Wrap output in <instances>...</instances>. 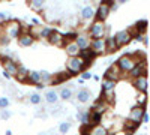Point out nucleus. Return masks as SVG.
<instances>
[{"instance_id": "1", "label": "nucleus", "mask_w": 150, "mask_h": 135, "mask_svg": "<svg viewBox=\"0 0 150 135\" xmlns=\"http://www.w3.org/2000/svg\"><path fill=\"white\" fill-rule=\"evenodd\" d=\"M89 65L86 60L78 54V56H72L66 60V71L71 74V75H78V74Z\"/></svg>"}, {"instance_id": "2", "label": "nucleus", "mask_w": 150, "mask_h": 135, "mask_svg": "<svg viewBox=\"0 0 150 135\" xmlns=\"http://www.w3.org/2000/svg\"><path fill=\"white\" fill-rule=\"evenodd\" d=\"M137 63V60L134 56H122L119 60H117V66L120 68V71L125 74V72H129L132 69V66Z\"/></svg>"}, {"instance_id": "3", "label": "nucleus", "mask_w": 150, "mask_h": 135, "mask_svg": "<svg viewBox=\"0 0 150 135\" xmlns=\"http://www.w3.org/2000/svg\"><path fill=\"white\" fill-rule=\"evenodd\" d=\"M105 24L102 23V21H95L93 24H92V27H90V36L93 39H98V38H104L105 36Z\"/></svg>"}, {"instance_id": "4", "label": "nucleus", "mask_w": 150, "mask_h": 135, "mask_svg": "<svg viewBox=\"0 0 150 135\" xmlns=\"http://www.w3.org/2000/svg\"><path fill=\"white\" fill-rule=\"evenodd\" d=\"M128 74H129V77H132V78H135V77H140V75H146V74H147L146 60H140V62H137Z\"/></svg>"}, {"instance_id": "5", "label": "nucleus", "mask_w": 150, "mask_h": 135, "mask_svg": "<svg viewBox=\"0 0 150 135\" xmlns=\"http://www.w3.org/2000/svg\"><path fill=\"white\" fill-rule=\"evenodd\" d=\"M104 75H105V78H108V80H114V81H117V80L122 78L123 72L120 71V68L117 66V63H111L110 68L105 71Z\"/></svg>"}, {"instance_id": "6", "label": "nucleus", "mask_w": 150, "mask_h": 135, "mask_svg": "<svg viewBox=\"0 0 150 135\" xmlns=\"http://www.w3.org/2000/svg\"><path fill=\"white\" fill-rule=\"evenodd\" d=\"M114 39H116L117 45L122 47V45H126V44H129L132 41V35H131L129 30H120V32H117L114 35Z\"/></svg>"}, {"instance_id": "7", "label": "nucleus", "mask_w": 150, "mask_h": 135, "mask_svg": "<svg viewBox=\"0 0 150 135\" xmlns=\"http://www.w3.org/2000/svg\"><path fill=\"white\" fill-rule=\"evenodd\" d=\"M47 39H48L50 44H53V45H56V47L65 45V36L62 35V33H59L57 30H54V29L51 30V33L47 36Z\"/></svg>"}, {"instance_id": "8", "label": "nucleus", "mask_w": 150, "mask_h": 135, "mask_svg": "<svg viewBox=\"0 0 150 135\" xmlns=\"http://www.w3.org/2000/svg\"><path fill=\"white\" fill-rule=\"evenodd\" d=\"M110 12H111L110 5H107V3H101V5H99V8H98V11H96V20H99V21L107 20L108 15H110Z\"/></svg>"}, {"instance_id": "9", "label": "nucleus", "mask_w": 150, "mask_h": 135, "mask_svg": "<svg viewBox=\"0 0 150 135\" xmlns=\"http://www.w3.org/2000/svg\"><path fill=\"white\" fill-rule=\"evenodd\" d=\"M90 48L96 53V56H98V54H104V53H105V39H102V38L93 39V41L90 42Z\"/></svg>"}, {"instance_id": "10", "label": "nucleus", "mask_w": 150, "mask_h": 135, "mask_svg": "<svg viewBox=\"0 0 150 135\" xmlns=\"http://www.w3.org/2000/svg\"><path fill=\"white\" fill-rule=\"evenodd\" d=\"M5 33L9 36L11 39H14V38H18L20 36V33H21V27H20V24L18 23H11L9 26L5 29Z\"/></svg>"}, {"instance_id": "11", "label": "nucleus", "mask_w": 150, "mask_h": 135, "mask_svg": "<svg viewBox=\"0 0 150 135\" xmlns=\"http://www.w3.org/2000/svg\"><path fill=\"white\" fill-rule=\"evenodd\" d=\"M74 42L78 45L80 50H84V48H89V47H90V38H89L87 35H78V33H77Z\"/></svg>"}, {"instance_id": "12", "label": "nucleus", "mask_w": 150, "mask_h": 135, "mask_svg": "<svg viewBox=\"0 0 150 135\" xmlns=\"http://www.w3.org/2000/svg\"><path fill=\"white\" fill-rule=\"evenodd\" d=\"M146 111V107H141V105H137L135 108H132L131 110V113H129V119L131 120H134V122H137V123H140L141 122V116H143V113Z\"/></svg>"}, {"instance_id": "13", "label": "nucleus", "mask_w": 150, "mask_h": 135, "mask_svg": "<svg viewBox=\"0 0 150 135\" xmlns=\"http://www.w3.org/2000/svg\"><path fill=\"white\" fill-rule=\"evenodd\" d=\"M134 86L138 89L141 93L147 92V77L146 75H140V77H135L134 78Z\"/></svg>"}, {"instance_id": "14", "label": "nucleus", "mask_w": 150, "mask_h": 135, "mask_svg": "<svg viewBox=\"0 0 150 135\" xmlns=\"http://www.w3.org/2000/svg\"><path fill=\"white\" fill-rule=\"evenodd\" d=\"M18 42H20V45L21 47H30V45H33V42H35V38L30 35V33H20V36H18Z\"/></svg>"}, {"instance_id": "15", "label": "nucleus", "mask_w": 150, "mask_h": 135, "mask_svg": "<svg viewBox=\"0 0 150 135\" xmlns=\"http://www.w3.org/2000/svg\"><path fill=\"white\" fill-rule=\"evenodd\" d=\"M17 62L15 60H12V59H5V71L11 74V77L12 75H17Z\"/></svg>"}, {"instance_id": "16", "label": "nucleus", "mask_w": 150, "mask_h": 135, "mask_svg": "<svg viewBox=\"0 0 150 135\" xmlns=\"http://www.w3.org/2000/svg\"><path fill=\"white\" fill-rule=\"evenodd\" d=\"M65 50H66V54H68L69 57H72V56H78V54H80V48H78V45L75 44L74 41H69V42L66 44Z\"/></svg>"}, {"instance_id": "17", "label": "nucleus", "mask_w": 150, "mask_h": 135, "mask_svg": "<svg viewBox=\"0 0 150 135\" xmlns=\"http://www.w3.org/2000/svg\"><path fill=\"white\" fill-rule=\"evenodd\" d=\"M45 101H47V104H50V105H51V104H56L57 101H59V93L53 89V90H47L45 92Z\"/></svg>"}, {"instance_id": "18", "label": "nucleus", "mask_w": 150, "mask_h": 135, "mask_svg": "<svg viewBox=\"0 0 150 135\" xmlns=\"http://www.w3.org/2000/svg\"><path fill=\"white\" fill-rule=\"evenodd\" d=\"M117 48H119V45H117V42H116V39H114V36L105 38V51L112 53V51H116Z\"/></svg>"}, {"instance_id": "19", "label": "nucleus", "mask_w": 150, "mask_h": 135, "mask_svg": "<svg viewBox=\"0 0 150 135\" xmlns=\"http://www.w3.org/2000/svg\"><path fill=\"white\" fill-rule=\"evenodd\" d=\"M27 75H29V69L26 66H23V65H18L17 68V78L18 81H27Z\"/></svg>"}, {"instance_id": "20", "label": "nucleus", "mask_w": 150, "mask_h": 135, "mask_svg": "<svg viewBox=\"0 0 150 135\" xmlns=\"http://www.w3.org/2000/svg\"><path fill=\"white\" fill-rule=\"evenodd\" d=\"M90 98H92V93H90L89 90H86V89L78 90V93H77V99H78V102H81V104L89 102Z\"/></svg>"}, {"instance_id": "21", "label": "nucleus", "mask_w": 150, "mask_h": 135, "mask_svg": "<svg viewBox=\"0 0 150 135\" xmlns=\"http://www.w3.org/2000/svg\"><path fill=\"white\" fill-rule=\"evenodd\" d=\"M114 87H116V81L114 80L105 78L102 81V93H111L112 90H114Z\"/></svg>"}, {"instance_id": "22", "label": "nucleus", "mask_w": 150, "mask_h": 135, "mask_svg": "<svg viewBox=\"0 0 150 135\" xmlns=\"http://www.w3.org/2000/svg\"><path fill=\"white\" fill-rule=\"evenodd\" d=\"M81 18L84 20V21H89V20H92L93 17H95V11L92 9V6H84L83 9H81Z\"/></svg>"}, {"instance_id": "23", "label": "nucleus", "mask_w": 150, "mask_h": 135, "mask_svg": "<svg viewBox=\"0 0 150 135\" xmlns=\"http://www.w3.org/2000/svg\"><path fill=\"white\" fill-rule=\"evenodd\" d=\"M108 104L105 102V101H99V102H96L95 105H93V111H96V113H99V114H104L105 111H107V110H108Z\"/></svg>"}, {"instance_id": "24", "label": "nucleus", "mask_w": 150, "mask_h": 135, "mask_svg": "<svg viewBox=\"0 0 150 135\" xmlns=\"http://www.w3.org/2000/svg\"><path fill=\"white\" fill-rule=\"evenodd\" d=\"M51 105H53V108L47 110L50 116H56V117H57V116H60V114L65 113V108L62 107V105H57V102H56V104H51Z\"/></svg>"}, {"instance_id": "25", "label": "nucleus", "mask_w": 150, "mask_h": 135, "mask_svg": "<svg viewBox=\"0 0 150 135\" xmlns=\"http://www.w3.org/2000/svg\"><path fill=\"white\" fill-rule=\"evenodd\" d=\"M90 134H93V135H107L108 134V129L99 123V125H95V126L90 128Z\"/></svg>"}, {"instance_id": "26", "label": "nucleus", "mask_w": 150, "mask_h": 135, "mask_svg": "<svg viewBox=\"0 0 150 135\" xmlns=\"http://www.w3.org/2000/svg\"><path fill=\"white\" fill-rule=\"evenodd\" d=\"M27 81H30V83H33V84L42 83V81H41V74H39V71H33V72H30V71H29Z\"/></svg>"}, {"instance_id": "27", "label": "nucleus", "mask_w": 150, "mask_h": 135, "mask_svg": "<svg viewBox=\"0 0 150 135\" xmlns=\"http://www.w3.org/2000/svg\"><path fill=\"white\" fill-rule=\"evenodd\" d=\"M59 98H62L63 101H69L72 98V89L69 87H63L60 92H59Z\"/></svg>"}, {"instance_id": "28", "label": "nucleus", "mask_w": 150, "mask_h": 135, "mask_svg": "<svg viewBox=\"0 0 150 135\" xmlns=\"http://www.w3.org/2000/svg\"><path fill=\"white\" fill-rule=\"evenodd\" d=\"M138 125L140 123H137V122H134V120H131V119H128L126 122H125V129H126V131H129V132H134L137 128H138Z\"/></svg>"}, {"instance_id": "29", "label": "nucleus", "mask_w": 150, "mask_h": 135, "mask_svg": "<svg viewBox=\"0 0 150 135\" xmlns=\"http://www.w3.org/2000/svg\"><path fill=\"white\" fill-rule=\"evenodd\" d=\"M45 2H47V0H30V6L35 11H41V9H44Z\"/></svg>"}, {"instance_id": "30", "label": "nucleus", "mask_w": 150, "mask_h": 135, "mask_svg": "<svg viewBox=\"0 0 150 135\" xmlns=\"http://www.w3.org/2000/svg\"><path fill=\"white\" fill-rule=\"evenodd\" d=\"M41 101H42V98H41L39 93H32V95L29 96V102L33 104V105H39Z\"/></svg>"}, {"instance_id": "31", "label": "nucleus", "mask_w": 150, "mask_h": 135, "mask_svg": "<svg viewBox=\"0 0 150 135\" xmlns=\"http://www.w3.org/2000/svg\"><path fill=\"white\" fill-rule=\"evenodd\" d=\"M101 120H102V114H99L96 111H92L90 113V122H93V126L95 125H99V123H101Z\"/></svg>"}, {"instance_id": "32", "label": "nucleus", "mask_w": 150, "mask_h": 135, "mask_svg": "<svg viewBox=\"0 0 150 135\" xmlns=\"http://www.w3.org/2000/svg\"><path fill=\"white\" fill-rule=\"evenodd\" d=\"M135 29L138 30V33H144V32H146V29H147V21H146V20L138 21V23L135 24Z\"/></svg>"}, {"instance_id": "33", "label": "nucleus", "mask_w": 150, "mask_h": 135, "mask_svg": "<svg viewBox=\"0 0 150 135\" xmlns=\"http://www.w3.org/2000/svg\"><path fill=\"white\" fill-rule=\"evenodd\" d=\"M69 129H71V122H62L60 126H59V131H60L62 134H66Z\"/></svg>"}, {"instance_id": "34", "label": "nucleus", "mask_w": 150, "mask_h": 135, "mask_svg": "<svg viewBox=\"0 0 150 135\" xmlns=\"http://www.w3.org/2000/svg\"><path fill=\"white\" fill-rule=\"evenodd\" d=\"M51 27H42L41 26V29H39V38H47V36L51 33Z\"/></svg>"}, {"instance_id": "35", "label": "nucleus", "mask_w": 150, "mask_h": 135, "mask_svg": "<svg viewBox=\"0 0 150 135\" xmlns=\"http://www.w3.org/2000/svg\"><path fill=\"white\" fill-rule=\"evenodd\" d=\"M11 116H12V113L9 111L8 108H2V111H0V119H2V120H8Z\"/></svg>"}, {"instance_id": "36", "label": "nucleus", "mask_w": 150, "mask_h": 135, "mask_svg": "<svg viewBox=\"0 0 150 135\" xmlns=\"http://www.w3.org/2000/svg\"><path fill=\"white\" fill-rule=\"evenodd\" d=\"M39 74H41V81H42V83H47V81L51 80L50 72H47V71H39Z\"/></svg>"}, {"instance_id": "37", "label": "nucleus", "mask_w": 150, "mask_h": 135, "mask_svg": "<svg viewBox=\"0 0 150 135\" xmlns=\"http://www.w3.org/2000/svg\"><path fill=\"white\" fill-rule=\"evenodd\" d=\"M9 42H11V38L3 32L2 35H0V45H8Z\"/></svg>"}, {"instance_id": "38", "label": "nucleus", "mask_w": 150, "mask_h": 135, "mask_svg": "<svg viewBox=\"0 0 150 135\" xmlns=\"http://www.w3.org/2000/svg\"><path fill=\"white\" fill-rule=\"evenodd\" d=\"M9 107V99L6 96H3V98H0V110L2 108H8Z\"/></svg>"}, {"instance_id": "39", "label": "nucleus", "mask_w": 150, "mask_h": 135, "mask_svg": "<svg viewBox=\"0 0 150 135\" xmlns=\"http://www.w3.org/2000/svg\"><path fill=\"white\" fill-rule=\"evenodd\" d=\"M146 104H147V96H146V93H143V95L138 98V105L146 107Z\"/></svg>"}, {"instance_id": "40", "label": "nucleus", "mask_w": 150, "mask_h": 135, "mask_svg": "<svg viewBox=\"0 0 150 135\" xmlns=\"http://www.w3.org/2000/svg\"><path fill=\"white\" fill-rule=\"evenodd\" d=\"M81 72H83V71H81ZM81 78H83V80H90V78H93V74L89 72V71H84V72L81 74Z\"/></svg>"}, {"instance_id": "41", "label": "nucleus", "mask_w": 150, "mask_h": 135, "mask_svg": "<svg viewBox=\"0 0 150 135\" xmlns=\"http://www.w3.org/2000/svg\"><path fill=\"white\" fill-rule=\"evenodd\" d=\"M6 20H11L9 12H0V21H6Z\"/></svg>"}, {"instance_id": "42", "label": "nucleus", "mask_w": 150, "mask_h": 135, "mask_svg": "<svg viewBox=\"0 0 150 135\" xmlns=\"http://www.w3.org/2000/svg\"><path fill=\"white\" fill-rule=\"evenodd\" d=\"M63 36H65V41H66V39H68V41H74L75 36H77V33H65Z\"/></svg>"}, {"instance_id": "43", "label": "nucleus", "mask_w": 150, "mask_h": 135, "mask_svg": "<svg viewBox=\"0 0 150 135\" xmlns=\"http://www.w3.org/2000/svg\"><path fill=\"white\" fill-rule=\"evenodd\" d=\"M149 120H150V117H149V114L144 111V113H143V116H141V122L147 125V123H149Z\"/></svg>"}, {"instance_id": "44", "label": "nucleus", "mask_w": 150, "mask_h": 135, "mask_svg": "<svg viewBox=\"0 0 150 135\" xmlns=\"http://www.w3.org/2000/svg\"><path fill=\"white\" fill-rule=\"evenodd\" d=\"M3 78L9 80V78H11V74H9V72H6V71H3Z\"/></svg>"}, {"instance_id": "45", "label": "nucleus", "mask_w": 150, "mask_h": 135, "mask_svg": "<svg viewBox=\"0 0 150 135\" xmlns=\"http://www.w3.org/2000/svg\"><path fill=\"white\" fill-rule=\"evenodd\" d=\"M126 2H129V0H116V3H119V5H122V3H126Z\"/></svg>"}, {"instance_id": "46", "label": "nucleus", "mask_w": 150, "mask_h": 135, "mask_svg": "<svg viewBox=\"0 0 150 135\" xmlns=\"http://www.w3.org/2000/svg\"><path fill=\"white\" fill-rule=\"evenodd\" d=\"M32 23H33V24H39V20H38V18H33Z\"/></svg>"}, {"instance_id": "47", "label": "nucleus", "mask_w": 150, "mask_h": 135, "mask_svg": "<svg viewBox=\"0 0 150 135\" xmlns=\"http://www.w3.org/2000/svg\"><path fill=\"white\" fill-rule=\"evenodd\" d=\"M84 81H86V80H83V78H80V80H78V84H84Z\"/></svg>"}]
</instances>
